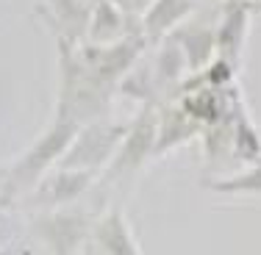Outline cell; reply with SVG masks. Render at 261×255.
I'll return each instance as SVG.
<instances>
[{
	"label": "cell",
	"instance_id": "1",
	"mask_svg": "<svg viewBox=\"0 0 261 255\" xmlns=\"http://www.w3.org/2000/svg\"><path fill=\"white\" fill-rule=\"evenodd\" d=\"M56 42H59V75H61L56 111L72 117L81 125L100 120L109 111L117 89L106 86L103 80H97L86 70L84 61L75 53V45H70L67 39H56Z\"/></svg>",
	"mask_w": 261,
	"mask_h": 255
},
{
	"label": "cell",
	"instance_id": "2",
	"mask_svg": "<svg viewBox=\"0 0 261 255\" xmlns=\"http://www.w3.org/2000/svg\"><path fill=\"white\" fill-rule=\"evenodd\" d=\"M145 47H147V39L142 36V31H134V34L122 36L117 42H109V45L81 42V45H75V53L97 80H103L111 89H120V80L136 67Z\"/></svg>",
	"mask_w": 261,
	"mask_h": 255
},
{
	"label": "cell",
	"instance_id": "3",
	"mask_svg": "<svg viewBox=\"0 0 261 255\" xmlns=\"http://www.w3.org/2000/svg\"><path fill=\"white\" fill-rule=\"evenodd\" d=\"M128 125H117L109 120H92L78 130L72 145L61 155V169H86L97 172L100 166L111 164V158L120 150Z\"/></svg>",
	"mask_w": 261,
	"mask_h": 255
},
{
	"label": "cell",
	"instance_id": "4",
	"mask_svg": "<svg viewBox=\"0 0 261 255\" xmlns=\"http://www.w3.org/2000/svg\"><path fill=\"white\" fill-rule=\"evenodd\" d=\"M81 128L84 125L75 122L72 117L56 111L53 125L42 133V139L36 141V145L20 158V164L14 166V172H11V178H9V191L25 189L28 183H34V180L39 178L56 158H61V155L67 153V147L72 145V139L78 136Z\"/></svg>",
	"mask_w": 261,
	"mask_h": 255
},
{
	"label": "cell",
	"instance_id": "5",
	"mask_svg": "<svg viewBox=\"0 0 261 255\" xmlns=\"http://www.w3.org/2000/svg\"><path fill=\"white\" fill-rule=\"evenodd\" d=\"M156 136H159V105H142L136 120L128 125V133L122 139L120 150L109 164V178H128L145 164L156 150Z\"/></svg>",
	"mask_w": 261,
	"mask_h": 255
},
{
	"label": "cell",
	"instance_id": "6",
	"mask_svg": "<svg viewBox=\"0 0 261 255\" xmlns=\"http://www.w3.org/2000/svg\"><path fill=\"white\" fill-rule=\"evenodd\" d=\"M250 14L253 9L247 0H228L217 22V59L233 70H239L242 64V50L250 34Z\"/></svg>",
	"mask_w": 261,
	"mask_h": 255
},
{
	"label": "cell",
	"instance_id": "7",
	"mask_svg": "<svg viewBox=\"0 0 261 255\" xmlns=\"http://www.w3.org/2000/svg\"><path fill=\"white\" fill-rule=\"evenodd\" d=\"M195 11V0H153L139 17V31L147 45H159Z\"/></svg>",
	"mask_w": 261,
	"mask_h": 255
},
{
	"label": "cell",
	"instance_id": "8",
	"mask_svg": "<svg viewBox=\"0 0 261 255\" xmlns=\"http://www.w3.org/2000/svg\"><path fill=\"white\" fill-rule=\"evenodd\" d=\"M170 39L184 50V59H186L189 72L206 70L211 61L217 59V28H211V25L186 20V22H181V25L172 31Z\"/></svg>",
	"mask_w": 261,
	"mask_h": 255
},
{
	"label": "cell",
	"instance_id": "9",
	"mask_svg": "<svg viewBox=\"0 0 261 255\" xmlns=\"http://www.w3.org/2000/svg\"><path fill=\"white\" fill-rule=\"evenodd\" d=\"M47 9H50L47 20L53 22L56 39H67L70 45L86 42L95 0H47Z\"/></svg>",
	"mask_w": 261,
	"mask_h": 255
},
{
	"label": "cell",
	"instance_id": "10",
	"mask_svg": "<svg viewBox=\"0 0 261 255\" xmlns=\"http://www.w3.org/2000/svg\"><path fill=\"white\" fill-rule=\"evenodd\" d=\"M134 31H139V20L130 17L120 3H114V0H95L86 42H92V45H109V42H117L122 36L134 34Z\"/></svg>",
	"mask_w": 261,
	"mask_h": 255
},
{
	"label": "cell",
	"instance_id": "11",
	"mask_svg": "<svg viewBox=\"0 0 261 255\" xmlns=\"http://www.w3.org/2000/svg\"><path fill=\"white\" fill-rule=\"evenodd\" d=\"M39 233L50 244L53 255H75L89 233V219L84 214H53L39 222Z\"/></svg>",
	"mask_w": 261,
	"mask_h": 255
},
{
	"label": "cell",
	"instance_id": "12",
	"mask_svg": "<svg viewBox=\"0 0 261 255\" xmlns=\"http://www.w3.org/2000/svg\"><path fill=\"white\" fill-rule=\"evenodd\" d=\"M203 130V125L197 120H192L186 114V108L181 103H161L159 105V136H156V150L153 155H164L167 150L189 141L192 136H197Z\"/></svg>",
	"mask_w": 261,
	"mask_h": 255
},
{
	"label": "cell",
	"instance_id": "13",
	"mask_svg": "<svg viewBox=\"0 0 261 255\" xmlns=\"http://www.w3.org/2000/svg\"><path fill=\"white\" fill-rule=\"evenodd\" d=\"M92 236H95V247L103 255H142L122 208H111L106 216H100Z\"/></svg>",
	"mask_w": 261,
	"mask_h": 255
},
{
	"label": "cell",
	"instance_id": "14",
	"mask_svg": "<svg viewBox=\"0 0 261 255\" xmlns=\"http://www.w3.org/2000/svg\"><path fill=\"white\" fill-rule=\"evenodd\" d=\"M150 70H153V78H156V86H159L161 97H167L170 92H175L186 80L189 67H186L184 50L167 36V39L159 42V50L150 61Z\"/></svg>",
	"mask_w": 261,
	"mask_h": 255
},
{
	"label": "cell",
	"instance_id": "15",
	"mask_svg": "<svg viewBox=\"0 0 261 255\" xmlns=\"http://www.w3.org/2000/svg\"><path fill=\"white\" fill-rule=\"evenodd\" d=\"M92 175H95V172H86V169H61V172H56L53 178H45V183L39 186L36 203L61 205V203L78 200V197L89 189Z\"/></svg>",
	"mask_w": 261,
	"mask_h": 255
},
{
	"label": "cell",
	"instance_id": "16",
	"mask_svg": "<svg viewBox=\"0 0 261 255\" xmlns=\"http://www.w3.org/2000/svg\"><path fill=\"white\" fill-rule=\"evenodd\" d=\"M231 145H233L236 158H242V161L261 158V136L236 89H233V100H231Z\"/></svg>",
	"mask_w": 261,
	"mask_h": 255
},
{
	"label": "cell",
	"instance_id": "17",
	"mask_svg": "<svg viewBox=\"0 0 261 255\" xmlns=\"http://www.w3.org/2000/svg\"><path fill=\"white\" fill-rule=\"evenodd\" d=\"M214 191H225V194H261V158L253 161L250 169L231 175L225 180H214L211 183Z\"/></svg>",
	"mask_w": 261,
	"mask_h": 255
},
{
	"label": "cell",
	"instance_id": "18",
	"mask_svg": "<svg viewBox=\"0 0 261 255\" xmlns=\"http://www.w3.org/2000/svg\"><path fill=\"white\" fill-rule=\"evenodd\" d=\"M114 3H120L130 17H136V20H139V17L145 14V9L153 3V0H114Z\"/></svg>",
	"mask_w": 261,
	"mask_h": 255
},
{
	"label": "cell",
	"instance_id": "19",
	"mask_svg": "<svg viewBox=\"0 0 261 255\" xmlns=\"http://www.w3.org/2000/svg\"><path fill=\"white\" fill-rule=\"evenodd\" d=\"M81 255H103V252L97 250V247H89V250H84V252H81Z\"/></svg>",
	"mask_w": 261,
	"mask_h": 255
},
{
	"label": "cell",
	"instance_id": "20",
	"mask_svg": "<svg viewBox=\"0 0 261 255\" xmlns=\"http://www.w3.org/2000/svg\"><path fill=\"white\" fill-rule=\"evenodd\" d=\"M250 3V9H256V11H261V0H247Z\"/></svg>",
	"mask_w": 261,
	"mask_h": 255
}]
</instances>
